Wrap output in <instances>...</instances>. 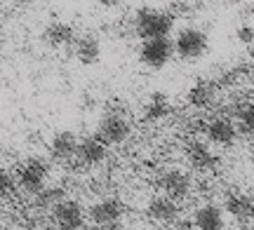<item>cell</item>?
<instances>
[{
  "instance_id": "obj_1",
  "label": "cell",
  "mask_w": 254,
  "mask_h": 230,
  "mask_svg": "<svg viewBox=\"0 0 254 230\" xmlns=\"http://www.w3.org/2000/svg\"><path fill=\"white\" fill-rule=\"evenodd\" d=\"M132 31L141 43L167 38L174 31V17L163 7H139L132 17Z\"/></svg>"
},
{
  "instance_id": "obj_2",
  "label": "cell",
  "mask_w": 254,
  "mask_h": 230,
  "mask_svg": "<svg viewBox=\"0 0 254 230\" xmlns=\"http://www.w3.org/2000/svg\"><path fill=\"white\" fill-rule=\"evenodd\" d=\"M17 185L28 195H38L47 185L50 179V160L40 155H31L26 160H21L17 167Z\"/></svg>"
},
{
  "instance_id": "obj_3",
  "label": "cell",
  "mask_w": 254,
  "mask_h": 230,
  "mask_svg": "<svg viewBox=\"0 0 254 230\" xmlns=\"http://www.w3.org/2000/svg\"><path fill=\"white\" fill-rule=\"evenodd\" d=\"M172 43H174V56H179L182 61H198V59L207 54L209 49V36L202 28L195 26L182 28Z\"/></svg>"
},
{
  "instance_id": "obj_4",
  "label": "cell",
  "mask_w": 254,
  "mask_h": 230,
  "mask_svg": "<svg viewBox=\"0 0 254 230\" xmlns=\"http://www.w3.org/2000/svg\"><path fill=\"white\" fill-rule=\"evenodd\" d=\"M132 134V122L120 108H109L101 115L99 125H97V137L106 143V146H120L125 143Z\"/></svg>"
},
{
  "instance_id": "obj_5",
  "label": "cell",
  "mask_w": 254,
  "mask_h": 230,
  "mask_svg": "<svg viewBox=\"0 0 254 230\" xmlns=\"http://www.w3.org/2000/svg\"><path fill=\"white\" fill-rule=\"evenodd\" d=\"M155 185H158L160 195L170 197L174 202H184L193 190V179H190L189 172H184L179 167H170V169H163L158 174Z\"/></svg>"
},
{
  "instance_id": "obj_6",
  "label": "cell",
  "mask_w": 254,
  "mask_h": 230,
  "mask_svg": "<svg viewBox=\"0 0 254 230\" xmlns=\"http://www.w3.org/2000/svg\"><path fill=\"white\" fill-rule=\"evenodd\" d=\"M127 207L120 197H113V195H106V197H99L90 204L87 209V221L94 226V228H109L113 223H120L123 216H125Z\"/></svg>"
},
{
  "instance_id": "obj_7",
  "label": "cell",
  "mask_w": 254,
  "mask_h": 230,
  "mask_svg": "<svg viewBox=\"0 0 254 230\" xmlns=\"http://www.w3.org/2000/svg\"><path fill=\"white\" fill-rule=\"evenodd\" d=\"M50 221L59 230H85L87 228V209L78 200L66 197L50 212Z\"/></svg>"
},
{
  "instance_id": "obj_8",
  "label": "cell",
  "mask_w": 254,
  "mask_h": 230,
  "mask_svg": "<svg viewBox=\"0 0 254 230\" xmlns=\"http://www.w3.org/2000/svg\"><path fill=\"white\" fill-rule=\"evenodd\" d=\"M184 157L193 172L198 174H207L214 172L219 167V155L217 150L209 146L207 141H200V138H189L186 146H184Z\"/></svg>"
},
{
  "instance_id": "obj_9",
  "label": "cell",
  "mask_w": 254,
  "mask_h": 230,
  "mask_svg": "<svg viewBox=\"0 0 254 230\" xmlns=\"http://www.w3.org/2000/svg\"><path fill=\"white\" fill-rule=\"evenodd\" d=\"M174 59V43L170 38H158V40H144L139 47V61L151 68L160 71Z\"/></svg>"
},
{
  "instance_id": "obj_10",
  "label": "cell",
  "mask_w": 254,
  "mask_h": 230,
  "mask_svg": "<svg viewBox=\"0 0 254 230\" xmlns=\"http://www.w3.org/2000/svg\"><path fill=\"white\" fill-rule=\"evenodd\" d=\"M78 143L80 138L75 137V132L71 129H59L52 134V138L47 141V153L55 162H73L75 160V153H78Z\"/></svg>"
},
{
  "instance_id": "obj_11",
  "label": "cell",
  "mask_w": 254,
  "mask_h": 230,
  "mask_svg": "<svg viewBox=\"0 0 254 230\" xmlns=\"http://www.w3.org/2000/svg\"><path fill=\"white\" fill-rule=\"evenodd\" d=\"M109 157V146L101 141L97 134H90V137L80 138L78 143V153H75V162L78 167H99L106 162Z\"/></svg>"
},
{
  "instance_id": "obj_12",
  "label": "cell",
  "mask_w": 254,
  "mask_h": 230,
  "mask_svg": "<svg viewBox=\"0 0 254 230\" xmlns=\"http://www.w3.org/2000/svg\"><path fill=\"white\" fill-rule=\"evenodd\" d=\"M179 212H182L179 202H174V200L165 197V195H155V197H151L146 202V216H148V221L158 223V226H174V223L179 221Z\"/></svg>"
},
{
  "instance_id": "obj_13",
  "label": "cell",
  "mask_w": 254,
  "mask_h": 230,
  "mask_svg": "<svg viewBox=\"0 0 254 230\" xmlns=\"http://www.w3.org/2000/svg\"><path fill=\"white\" fill-rule=\"evenodd\" d=\"M205 138H207L209 146H233L238 138V129H236V122L228 118H209L205 122Z\"/></svg>"
},
{
  "instance_id": "obj_14",
  "label": "cell",
  "mask_w": 254,
  "mask_h": 230,
  "mask_svg": "<svg viewBox=\"0 0 254 230\" xmlns=\"http://www.w3.org/2000/svg\"><path fill=\"white\" fill-rule=\"evenodd\" d=\"M219 96V85L214 80H195V83L189 87V92H186V103H189L190 108H195V111H207L214 106Z\"/></svg>"
},
{
  "instance_id": "obj_15",
  "label": "cell",
  "mask_w": 254,
  "mask_h": 230,
  "mask_svg": "<svg viewBox=\"0 0 254 230\" xmlns=\"http://www.w3.org/2000/svg\"><path fill=\"white\" fill-rule=\"evenodd\" d=\"M224 214L231 216L238 223H250L254 221V197L247 193H228L224 200Z\"/></svg>"
},
{
  "instance_id": "obj_16",
  "label": "cell",
  "mask_w": 254,
  "mask_h": 230,
  "mask_svg": "<svg viewBox=\"0 0 254 230\" xmlns=\"http://www.w3.org/2000/svg\"><path fill=\"white\" fill-rule=\"evenodd\" d=\"M75 28L68 21H50L43 28V43L52 49H64V47H73L75 43Z\"/></svg>"
},
{
  "instance_id": "obj_17",
  "label": "cell",
  "mask_w": 254,
  "mask_h": 230,
  "mask_svg": "<svg viewBox=\"0 0 254 230\" xmlns=\"http://www.w3.org/2000/svg\"><path fill=\"white\" fill-rule=\"evenodd\" d=\"M190 221H193V226L198 230H224L226 228V214H224L221 207L207 202V204H200L195 209Z\"/></svg>"
},
{
  "instance_id": "obj_18",
  "label": "cell",
  "mask_w": 254,
  "mask_h": 230,
  "mask_svg": "<svg viewBox=\"0 0 254 230\" xmlns=\"http://www.w3.org/2000/svg\"><path fill=\"white\" fill-rule=\"evenodd\" d=\"M73 56L82 66H94L101 59V40L97 36H92V33L78 36L75 43H73Z\"/></svg>"
},
{
  "instance_id": "obj_19",
  "label": "cell",
  "mask_w": 254,
  "mask_h": 230,
  "mask_svg": "<svg viewBox=\"0 0 254 230\" xmlns=\"http://www.w3.org/2000/svg\"><path fill=\"white\" fill-rule=\"evenodd\" d=\"M170 113H172L170 96L165 92H153L141 108V118H144V122H163L165 118H170Z\"/></svg>"
},
{
  "instance_id": "obj_20",
  "label": "cell",
  "mask_w": 254,
  "mask_h": 230,
  "mask_svg": "<svg viewBox=\"0 0 254 230\" xmlns=\"http://www.w3.org/2000/svg\"><path fill=\"white\" fill-rule=\"evenodd\" d=\"M68 195H66V188L64 185H45L38 195H33V209L38 212H52L57 204L64 202Z\"/></svg>"
},
{
  "instance_id": "obj_21",
  "label": "cell",
  "mask_w": 254,
  "mask_h": 230,
  "mask_svg": "<svg viewBox=\"0 0 254 230\" xmlns=\"http://www.w3.org/2000/svg\"><path fill=\"white\" fill-rule=\"evenodd\" d=\"M233 122H236V129L243 132L247 137H254V101H243L236 103L233 108Z\"/></svg>"
},
{
  "instance_id": "obj_22",
  "label": "cell",
  "mask_w": 254,
  "mask_h": 230,
  "mask_svg": "<svg viewBox=\"0 0 254 230\" xmlns=\"http://www.w3.org/2000/svg\"><path fill=\"white\" fill-rule=\"evenodd\" d=\"M200 9H202V5H195V2H172V5L167 7V12H170L174 19H193Z\"/></svg>"
},
{
  "instance_id": "obj_23",
  "label": "cell",
  "mask_w": 254,
  "mask_h": 230,
  "mask_svg": "<svg viewBox=\"0 0 254 230\" xmlns=\"http://www.w3.org/2000/svg\"><path fill=\"white\" fill-rule=\"evenodd\" d=\"M17 190V179L5 167H0V200H7L9 195Z\"/></svg>"
},
{
  "instance_id": "obj_24",
  "label": "cell",
  "mask_w": 254,
  "mask_h": 230,
  "mask_svg": "<svg viewBox=\"0 0 254 230\" xmlns=\"http://www.w3.org/2000/svg\"><path fill=\"white\" fill-rule=\"evenodd\" d=\"M236 36L243 45H252L254 43V26H240L236 31Z\"/></svg>"
},
{
  "instance_id": "obj_25",
  "label": "cell",
  "mask_w": 254,
  "mask_h": 230,
  "mask_svg": "<svg viewBox=\"0 0 254 230\" xmlns=\"http://www.w3.org/2000/svg\"><path fill=\"white\" fill-rule=\"evenodd\" d=\"M172 230H198V228L193 226V221H190V219H179V221L172 226Z\"/></svg>"
},
{
  "instance_id": "obj_26",
  "label": "cell",
  "mask_w": 254,
  "mask_h": 230,
  "mask_svg": "<svg viewBox=\"0 0 254 230\" xmlns=\"http://www.w3.org/2000/svg\"><path fill=\"white\" fill-rule=\"evenodd\" d=\"M97 230H99V228H97ZM101 230H129V228H127L125 223H113V226H109V228H101Z\"/></svg>"
},
{
  "instance_id": "obj_27",
  "label": "cell",
  "mask_w": 254,
  "mask_h": 230,
  "mask_svg": "<svg viewBox=\"0 0 254 230\" xmlns=\"http://www.w3.org/2000/svg\"><path fill=\"white\" fill-rule=\"evenodd\" d=\"M45 230H59V228H55V226H50V228H45Z\"/></svg>"
},
{
  "instance_id": "obj_28",
  "label": "cell",
  "mask_w": 254,
  "mask_h": 230,
  "mask_svg": "<svg viewBox=\"0 0 254 230\" xmlns=\"http://www.w3.org/2000/svg\"><path fill=\"white\" fill-rule=\"evenodd\" d=\"M0 33H2V19H0Z\"/></svg>"
},
{
  "instance_id": "obj_29",
  "label": "cell",
  "mask_w": 254,
  "mask_h": 230,
  "mask_svg": "<svg viewBox=\"0 0 254 230\" xmlns=\"http://www.w3.org/2000/svg\"><path fill=\"white\" fill-rule=\"evenodd\" d=\"M252 153H254V141H252Z\"/></svg>"
}]
</instances>
